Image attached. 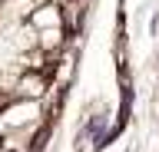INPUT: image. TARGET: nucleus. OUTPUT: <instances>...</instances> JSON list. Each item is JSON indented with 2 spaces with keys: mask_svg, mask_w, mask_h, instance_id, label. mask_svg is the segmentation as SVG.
<instances>
[{
  "mask_svg": "<svg viewBox=\"0 0 159 152\" xmlns=\"http://www.w3.org/2000/svg\"><path fill=\"white\" fill-rule=\"evenodd\" d=\"M30 27L33 30H53V27H66V10L60 0H43L37 3V10L30 13Z\"/></svg>",
  "mask_w": 159,
  "mask_h": 152,
  "instance_id": "nucleus-1",
  "label": "nucleus"
}]
</instances>
